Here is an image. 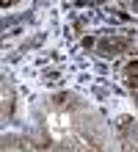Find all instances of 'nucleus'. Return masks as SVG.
<instances>
[{"label": "nucleus", "instance_id": "nucleus-3", "mask_svg": "<svg viewBox=\"0 0 138 152\" xmlns=\"http://www.w3.org/2000/svg\"><path fill=\"white\" fill-rule=\"evenodd\" d=\"M14 105H17V97H14L11 83L6 77H0V124L14 116Z\"/></svg>", "mask_w": 138, "mask_h": 152}, {"label": "nucleus", "instance_id": "nucleus-4", "mask_svg": "<svg viewBox=\"0 0 138 152\" xmlns=\"http://www.w3.org/2000/svg\"><path fill=\"white\" fill-rule=\"evenodd\" d=\"M124 80H127V88H130V97L138 105V61H130L124 69Z\"/></svg>", "mask_w": 138, "mask_h": 152}, {"label": "nucleus", "instance_id": "nucleus-5", "mask_svg": "<svg viewBox=\"0 0 138 152\" xmlns=\"http://www.w3.org/2000/svg\"><path fill=\"white\" fill-rule=\"evenodd\" d=\"M14 3H20V0H0V8H6V6H14Z\"/></svg>", "mask_w": 138, "mask_h": 152}, {"label": "nucleus", "instance_id": "nucleus-2", "mask_svg": "<svg viewBox=\"0 0 138 152\" xmlns=\"http://www.w3.org/2000/svg\"><path fill=\"white\" fill-rule=\"evenodd\" d=\"M116 124H119V144L124 149H138V122L122 116Z\"/></svg>", "mask_w": 138, "mask_h": 152}, {"label": "nucleus", "instance_id": "nucleus-1", "mask_svg": "<svg viewBox=\"0 0 138 152\" xmlns=\"http://www.w3.org/2000/svg\"><path fill=\"white\" fill-rule=\"evenodd\" d=\"M91 111L80 105L75 97H55L44 111V127L50 136V147L55 149H86L102 147L88 136Z\"/></svg>", "mask_w": 138, "mask_h": 152}]
</instances>
